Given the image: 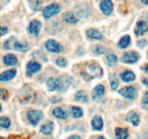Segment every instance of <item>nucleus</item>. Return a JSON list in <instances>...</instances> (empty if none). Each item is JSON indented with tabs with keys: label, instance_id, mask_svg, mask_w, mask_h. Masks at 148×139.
Listing matches in <instances>:
<instances>
[{
	"label": "nucleus",
	"instance_id": "nucleus-16",
	"mask_svg": "<svg viewBox=\"0 0 148 139\" xmlns=\"http://www.w3.org/2000/svg\"><path fill=\"white\" fill-rule=\"evenodd\" d=\"M47 86L50 91H55L56 89H59V78H50L47 81Z\"/></svg>",
	"mask_w": 148,
	"mask_h": 139
},
{
	"label": "nucleus",
	"instance_id": "nucleus-10",
	"mask_svg": "<svg viewBox=\"0 0 148 139\" xmlns=\"http://www.w3.org/2000/svg\"><path fill=\"white\" fill-rule=\"evenodd\" d=\"M41 68V65L36 61H30L27 65V73L29 76H31L33 74L39 72Z\"/></svg>",
	"mask_w": 148,
	"mask_h": 139
},
{
	"label": "nucleus",
	"instance_id": "nucleus-5",
	"mask_svg": "<svg viewBox=\"0 0 148 139\" xmlns=\"http://www.w3.org/2000/svg\"><path fill=\"white\" fill-rule=\"evenodd\" d=\"M136 93H137V90L134 86L124 87L119 91V94L121 96L129 99H134L136 96Z\"/></svg>",
	"mask_w": 148,
	"mask_h": 139
},
{
	"label": "nucleus",
	"instance_id": "nucleus-17",
	"mask_svg": "<svg viewBox=\"0 0 148 139\" xmlns=\"http://www.w3.org/2000/svg\"><path fill=\"white\" fill-rule=\"evenodd\" d=\"M129 132L127 128L116 127L115 130V134L116 139H127L129 136Z\"/></svg>",
	"mask_w": 148,
	"mask_h": 139
},
{
	"label": "nucleus",
	"instance_id": "nucleus-11",
	"mask_svg": "<svg viewBox=\"0 0 148 139\" xmlns=\"http://www.w3.org/2000/svg\"><path fill=\"white\" fill-rule=\"evenodd\" d=\"M40 28H41V23L38 20H33L29 24L28 30L30 33L35 35V36H38L39 32H40Z\"/></svg>",
	"mask_w": 148,
	"mask_h": 139
},
{
	"label": "nucleus",
	"instance_id": "nucleus-22",
	"mask_svg": "<svg viewBox=\"0 0 148 139\" xmlns=\"http://www.w3.org/2000/svg\"><path fill=\"white\" fill-rule=\"evenodd\" d=\"M53 114L55 117L61 120H65L68 117L67 114L60 107H56L53 110Z\"/></svg>",
	"mask_w": 148,
	"mask_h": 139
},
{
	"label": "nucleus",
	"instance_id": "nucleus-7",
	"mask_svg": "<svg viewBox=\"0 0 148 139\" xmlns=\"http://www.w3.org/2000/svg\"><path fill=\"white\" fill-rule=\"evenodd\" d=\"M46 48L52 53H59L62 50V46L55 40H49L46 43Z\"/></svg>",
	"mask_w": 148,
	"mask_h": 139
},
{
	"label": "nucleus",
	"instance_id": "nucleus-15",
	"mask_svg": "<svg viewBox=\"0 0 148 139\" xmlns=\"http://www.w3.org/2000/svg\"><path fill=\"white\" fill-rule=\"evenodd\" d=\"M126 120L127 122L132 123L134 126H137L140 123V117L138 114L134 111H130L126 117Z\"/></svg>",
	"mask_w": 148,
	"mask_h": 139
},
{
	"label": "nucleus",
	"instance_id": "nucleus-28",
	"mask_svg": "<svg viewBox=\"0 0 148 139\" xmlns=\"http://www.w3.org/2000/svg\"><path fill=\"white\" fill-rule=\"evenodd\" d=\"M117 61H118V59H117V56L116 55L113 54H111L108 55L107 56V62H108V65L110 66H114L116 64Z\"/></svg>",
	"mask_w": 148,
	"mask_h": 139
},
{
	"label": "nucleus",
	"instance_id": "nucleus-40",
	"mask_svg": "<svg viewBox=\"0 0 148 139\" xmlns=\"http://www.w3.org/2000/svg\"><path fill=\"white\" fill-rule=\"evenodd\" d=\"M143 83H144L146 86L148 87V78L143 80Z\"/></svg>",
	"mask_w": 148,
	"mask_h": 139
},
{
	"label": "nucleus",
	"instance_id": "nucleus-12",
	"mask_svg": "<svg viewBox=\"0 0 148 139\" xmlns=\"http://www.w3.org/2000/svg\"><path fill=\"white\" fill-rule=\"evenodd\" d=\"M23 93H20V95H19V98H20V101L23 103L29 102L30 99L33 98V91H31L30 89H23Z\"/></svg>",
	"mask_w": 148,
	"mask_h": 139
},
{
	"label": "nucleus",
	"instance_id": "nucleus-8",
	"mask_svg": "<svg viewBox=\"0 0 148 139\" xmlns=\"http://www.w3.org/2000/svg\"><path fill=\"white\" fill-rule=\"evenodd\" d=\"M100 7L104 14L109 15L113 11V3L111 0H101Z\"/></svg>",
	"mask_w": 148,
	"mask_h": 139
},
{
	"label": "nucleus",
	"instance_id": "nucleus-38",
	"mask_svg": "<svg viewBox=\"0 0 148 139\" xmlns=\"http://www.w3.org/2000/svg\"><path fill=\"white\" fill-rule=\"evenodd\" d=\"M141 69L143 70V71H145V72H147L148 73V63L145 64V65H144L143 66H142Z\"/></svg>",
	"mask_w": 148,
	"mask_h": 139
},
{
	"label": "nucleus",
	"instance_id": "nucleus-36",
	"mask_svg": "<svg viewBox=\"0 0 148 139\" xmlns=\"http://www.w3.org/2000/svg\"><path fill=\"white\" fill-rule=\"evenodd\" d=\"M137 45L140 46H141V47H143V46H145L147 45V41H146L145 40H141V41H140L138 43H137Z\"/></svg>",
	"mask_w": 148,
	"mask_h": 139
},
{
	"label": "nucleus",
	"instance_id": "nucleus-20",
	"mask_svg": "<svg viewBox=\"0 0 148 139\" xmlns=\"http://www.w3.org/2000/svg\"><path fill=\"white\" fill-rule=\"evenodd\" d=\"M3 62L5 65H8V66H12V65H14L17 64V59L14 54H7L4 56L3 58Z\"/></svg>",
	"mask_w": 148,
	"mask_h": 139
},
{
	"label": "nucleus",
	"instance_id": "nucleus-26",
	"mask_svg": "<svg viewBox=\"0 0 148 139\" xmlns=\"http://www.w3.org/2000/svg\"><path fill=\"white\" fill-rule=\"evenodd\" d=\"M75 98H76V100L81 101V102H87L88 101V97L86 93L82 91H79L77 93L76 95H75Z\"/></svg>",
	"mask_w": 148,
	"mask_h": 139
},
{
	"label": "nucleus",
	"instance_id": "nucleus-34",
	"mask_svg": "<svg viewBox=\"0 0 148 139\" xmlns=\"http://www.w3.org/2000/svg\"><path fill=\"white\" fill-rule=\"evenodd\" d=\"M7 97H8V92H7V90L1 89V98L4 100V99H6Z\"/></svg>",
	"mask_w": 148,
	"mask_h": 139
},
{
	"label": "nucleus",
	"instance_id": "nucleus-25",
	"mask_svg": "<svg viewBox=\"0 0 148 139\" xmlns=\"http://www.w3.org/2000/svg\"><path fill=\"white\" fill-rule=\"evenodd\" d=\"M30 7L33 9V10L38 11L40 9L42 5L43 1L42 0H28Z\"/></svg>",
	"mask_w": 148,
	"mask_h": 139
},
{
	"label": "nucleus",
	"instance_id": "nucleus-23",
	"mask_svg": "<svg viewBox=\"0 0 148 139\" xmlns=\"http://www.w3.org/2000/svg\"><path fill=\"white\" fill-rule=\"evenodd\" d=\"M53 124L51 122L46 123L40 127V132L44 135H49L53 131Z\"/></svg>",
	"mask_w": 148,
	"mask_h": 139
},
{
	"label": "nucleus",
	"instance_id": "nucleus-3",
	"mask_svg": "<svg viewBox=\"0 0 148 139\" xmlns=\"http://www.w3.org/2000/svg\"><path fill=\"white\" fill-rule=\"evenodd\" d=\"M60 12V6L58 4H51L45 7L43 10V14L46 18H50Z\"/></svg>",
	"mask_w": 148,
	"mask_h": 139
},
{
	"label": "nucleus",
	"instance_id": "nucleus-4",
	"mask_svg": "<svg viewBox=\"0 0 148 139\" xmlns=\"http://www.w3.org/2000/svg\"><path fill=\"white\" fill-rule=\"evenodd\" d=\"M27 119L33 125H36L38 122L43 118V113L38 110H30L27 113Z\"/></svg>",
	"mask_w": 148,
	"mask_h": 139
},
{
	"label": "nucleus",
	"instance_id": "nucleus-37",
	"mask_svg": "<svg viewBox=\"0 0 148 139\" xmlns=\"http://www.w3.org/2000/svg\"><path fill=\"white\" fill-rule=\"evenodd\" d=\"M7 33V28L6 27H2L1 28V36H3Z\"/></svg>",
	"mask_w": 148,
	"mask_h": 139
},
{
	"label": "nucleus",
	"instance_id": "nucleus-6",
	"mask_svg": "<svg viewBox=\"0 0 148 139\" xmlns=\"http://www.w3.org/2000/svg\"><path fill=\"white\" fill-rule=\"evenodd\" d=\"M140 59V55L137 52H129L123 55V61L127 64H133L137 62Z\"/></svg>",
	"mask_w": 148,
	"mask_h": 139
},
{
	"label": "nucleus",
	"instance_id": "nucleus-39",
	"mask_svg": "<svg viewBox=\"0 0 148 139\" xmlns=\"http://www.w3.org/2000/svg\"><path fill=\"white\" fill-rule=\"evenodd\" d=\"M68 139H81L80 137L78 136H72L71 137H69Z\"/></svg>",
	"mask_w": 148,
	"mask_h": 139
},
{
	"label": "nucleus",
	"instance_id": "nucleus-2",
	"mask_svg": "<svg viewBox=\"0 0 148 139\" xmlns=\"http://www.w3.org/2000/svg\"><path fill=\"white\" fill-rule=\"evenodd\" d=\"M4 48L8 50H15L25 52L29 50V46L26 43H21L15 37L12 36L7 39L4 43Z\"/></svg>",
	"mask_w": 148,
	"mask_h": 139
},
{
	"label": "nucleus",
	"instance_id": "nucleus-18",
	"mask_svg": "<svg viewBox=\"0 0 148 139\" xmlns=\"http://www.w3.org/2000/svg\"><path fill=\"white\" fill-rule=\"evenodd\" d=\"M121 78L124 82H132L136 78L134 72L131 70H126L121 74Z\"/></svg>",
	"mask_w": 148,
	"mask_h": 139
},
{
	"label": "nucleus",
	"instance_id": "nucleus-24",
	"mask_svg": "<svg viewBox=\"0 0 148 139\" xmlns=\"http://www.w3.org/2000/svg\"><path fill=\"white\" fill-rule=\"evenodd\" d=\"M130 42H131L130 36L129 35H125L120 39L119 42L118 43V46L121 49H126L130 44Z\"/></svg>",
	"mask_w": 148,
	"mask_h": 139
},
{
	"label": "nucleus",
	"instance_id": "nucleus-30",
	"mask_svg": "<svg viewBox=\"0 0 148 139\" xmlns=\"http://www.w3.org/2000/svg\"><path fill=\"white\" fill-rule=\"evenodd\" d=\"M94 92L95 93L97 96H102L103 94L105 92V87L103 85L100 84V85H98L94 89Z\"/></svg>",
	"mask_w": 148,
	"mask_h": 139
},
{
	"label": "nucleus",
	"instance_id": "nucleus-32",
	"mask_svg": "<svg viewBox=\"0 0 148 139\" xmlns=\"http://www.w3.org/2000/svg\"><path fill=\"white\" fill-rule=\"evenodd\" d=\"M56 64L59 67H65L67 64V62L65 58L59 57L56 60Z\"/></svg>",
	"mask_w": 148,
	"mask_h": 139
},
{
	"label": "nucleus",
	"instance_id": "nucleus-21",
	"mask_svg": "<svg viewBox=\"0 0 148 139\" xmlns=\"http://www.w3.org/2000/svg\"><path fill=\"white\" fill-rule=\"evenodd\" d=\"M87 36L92 39H95V40H101L103 39V36L98 30H95V29H89L87 31Z\"/></svg>",
	"mask_w": 148,
	"mask_h": 139
},
{
	"label": "nucleus",
	"instance_id": "nucleus-13",
	"mask_svg": "<svg viewBox=\"0 0 148 139\" xmlns=\"http://www.w3.org/2000/svg\"><path fill=\"white\" fill-rule=\"evenodd\" d=\"M62 17H63V20L66 23H71V24L77 23L78 22V20H79L77 16L74 12H66L64 13L63 15H62Z\"/></svg>",
	"mask_w": 148,
	"mask_h": 139
},
{
	"label": "nucleus",
	"instance_id": "nucleus-41",
	"mask_svg": "<svg viewBox=\"0 0 148 139\" xmlns=\"http://www.w3.org/2000/svg\"><path fill=\"white\" fill-rule=\"evenodd\" d=\"M140 1H141L143 4H147V5L148 4V0H140Z\"/></svg>",
	"mask_w": 148,
	"mask_h": 139
},
{
	"label": "nucleus",
	"instance_id": "nucleus-9",
	"mask_svg": "<svg viewBox=\"0 0 148 139\" xmlns=\"http://www.w3.org/2000/svg\"><path fill=\"white\" fill-rule=\"evenodd\" d=\"M148 30V23L147 22L143 21H139L137 23L135 29H134V33L137 36H143L144 33H145Z\"/></svg>",
	"mask_w": 148,
	"mask_h": 139
},
{
	"label": "nucleus",
	"instance_id": "nucleus-33",
	"mask_svg": "<svg viewBox=\"0 0 148 139\" xmlns=\"http://www.w3.org/2000/svg\"><path fill=\"white\" fill-rule=\"evenodd\" d=\"M111 88L113 90L116 89L117 87L119 85V81L117 78H114V79L111 80Z\"/></svg>",
	"mask_w": 148,
	"mask_h": 139
},
{
	"label": "nucleus",
	"instance_id": "nucleus-31",
	"mask_svg": "<svg viewBox=\"0 0 148 139\" xmlns=\"http://www.w3.org/2000/svg\"><path fill=\"white\" fill-rule=\"evenodd\" d=\"M93 51L95 52V53L98 54H104L106 53V49L103 46H100V45L95 46Z\"/></svg>",
	"mask_w": 148,
	"mask_h": 139
},
{
	"label": "nucleus",
	"instance_id": "nucleus-29",
	"mask_svg": "<svg viewBox=\"0 0 148 139\" xmlns=\"http://www.w3.org/2000/svg\"><path fill=\"white\" fill-rule=\"evenodd\" d=\"M10 120L8 117H1V127L2 128H8L10 126Z\"/></svg>",
	"mask_w": 148,
	"mask_h": 139
},
{
	"label": "nucleus",
	"instance_id": "nucleus-35",
	"mask_svg": "<svg viewBox=\"0 0 148 139\" xmlns=\"http://www.w3.org/2000/svg\"><path fill=\"white\" fill-rule=\"evenodd\" d=\"M143 103L146 105H148V91H146V93L145 94L143 99Z\"/></svg>",
	"mask_w": 148,
	"mask_h": 139
},
{
	"label": "nucleus",
	"instance_id": "nucleus-42",
	"mask_svg": "<svg viewBox=\"0 0 148 139\" xmlns=\"http://www.w3.org/2000/svg\"><path fill=\"white\" fill-rule=\"evenodd\" d=\"M98 139H106V138L104 137H103V136H99V137L98 138Z\"/></svg>",
	"mask_w": 148,
	"mask_h": 139
},
{
	"label": "nucleus",
	"instance_id": "nucleus-43",
	"mask_svg": "<svg viewBox=\"0 0 148 139\" xmlns=\"http://www.w3.org/2000/svg\"><path fill=\"white\" fill-rule=\"evenodd\" d=\"M147 55H148V54H147Z\"/></svg>",
	"mask_w": 148,
	"mask_h": 139
},
{
	"label": "nucleus",
	"instance_id": "nucleus-14",
	"mask_svg": "<svg viewBox=\"0 0 148 139\" xmlns=\"http://www.w3.org/2000/svg\"><path fill=\"white\" fill-rule=\"evenodd\" d=\"M17 73V70L15 69H12L10 70H7L3 72L1 74L0 76V80L2 82H5V81H9L10 80L12 79L14 76L16 75Z\"/></svg>",
	"mask_w": 148,
	"mask_h": 139
},
{
	"label": "nucleus",
	"instance_id": "nucleus-19",
	"mask_svg": "<svg viewBox=\"0 0 148 139\" xmlns=\"http://www.w3.org/2000/svg\"><path fill=\"white\" fill-rule=\"evenodd\" d=\"M92 126L96 130H101L103 126V122L100 116H95L92 120Z\"/></svg>",
	"mask_w": 148,
	"mask_h": 139
},
{
	"label": "nucleus",
	"instance_id": "nucleus-1",
	"mask_svg": "<svg viewBox=\"0 0 148 139\" xmlns=\"http://www.w3.org/2000/svg\"><path fill=\"white\" fill-rule=\"evenodd\" d=\"M103 75V70L97 64H90L85 67L82 72V75L87 81H90L96 78H100Z\"/></svg>",
	"mask_w": 148,
	"mask_h": 139
},
{
	"label": "nucleus",
	"instance_id": "nucleus-27",
	"mask_svg": "<svg viewBox=\"0 0 148 139\" xmlns=\"http://www.w3.org/2000/svg\"><path fill=\"white\" fill-rule=\"evenodd\" d=\"M71 111H72V116L75 118H79V117H82L83 114L82 109L78 107H72L71 109Z\"/></svg>",
	"mask_w": 148,
	"mask_h": 139
}]
</instances>
